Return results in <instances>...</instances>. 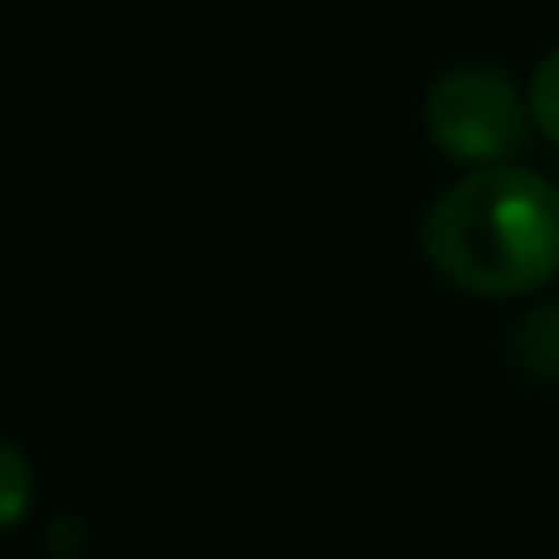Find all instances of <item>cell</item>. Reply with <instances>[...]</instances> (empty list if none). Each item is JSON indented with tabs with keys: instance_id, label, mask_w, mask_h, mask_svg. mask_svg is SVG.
<instances>
[{
	"instance_id": "obj_2",
	"label": "cell",
	"mask_w": 559,
	"mask_h": 559,
	"mask_svg": "<svg viewBox=\"0 0 559 559\" xmlns=\"http://www.w3.org/2000/svg\"><path fill=\"white\" fill-rule=\"evenodd\" d=\"M428 132L444 154L455 159H477V165H499L521 148L526 138V110L510 78L488 72V67H461L444 72L428 88Z\"/></svg>"
},
{
	"instance_id": "obj_3",
	"label": "cell",
	"mask_w": 559,
	"mask_h": 559,
	"mask_svg": "<svg viewBox=\"0 0 559 559\" xmlns=\"http://www.w3.org/2000/svg\"><path fill=\"white\" fill-rule=\"evenodd\" d=\"M34 504V472H28V455L17 444L0 439V532L17 526Z\"/></svg>"
},
{
	"instance_id": "obj_4",
	"label": "cell",
	"mask_w": 559,
	"mask_h": 559,
	"mask_svg": "<svg viewBox=\"0 0 559 559\" xmlns=\"http://www.w3.org/2000/svg\"><path fill=\"white\" fill-rule=\"evenodd\" d=\"M532 121L559 143V50L537 67V78H532Z\"/></svg>"
},
{
	"instance_id": "obj_1",
	"label": "cell",
	"mask_w": 559,
	"mask_h": 559,
	"mask_svg": "<svg viewBox=\"0 0 559 559\" xmlns=\"http://www.w3.org/2000/svg\"><path fill=\"white\" fill-rule=\"evenodd\" d=\"M423 252L472 297H521L559 274V192L532 170H477L423 219Z\"/></svg>"
}]
</instances>
